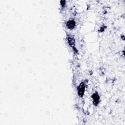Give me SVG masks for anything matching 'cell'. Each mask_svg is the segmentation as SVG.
<instances>
[{
	"label": "cell",
	"instance_id": "7a4b0ae2",
	"mask_svg": "<svg viewBox=\"0 0 125 125\" xmlns=\"http://www.w3.org/2000/svg\"><path fill=\"white\" fill-rule=\"evenodd\" d=\"M92 101H93V104L95 105H97L99 103L100 101V96L98 93V92H96L95 93H94L92 96Z\"/></svg>",
	"mask_w": 125,
	"mask_h": 125
},
{
	"label": "cell",
	"instance_id": "6da1fadb",
	"mask_svg": "<svg viewBox=\"0 0 125 125\" xmlns=\"http://www.w3.org/2000/svg\"><path fill=\"white\" fill-rule=\"evenodd\" d=\"M85 89V85L83 82H81V83L79 85L77 90H78V95L80 97H82L84 95Z\"/></svg>",
	"mask_w": 125,
	"mask_h": 125
},
{
	"label": "cell",
	"instance_id": "3957f363",
	"mask_svg": "<svg viewBox=\"0 0 125 125\" xmlns=\"http://www.w3.org/2000/svg\"><path fill=\"white\" fill-rule=\"evenodd\" d=\"M76 25V22L73 20H69L67 21L66 23V26L67 28L69 29H73L75 28Z\"/></svg>",
	"mask_w": 125,
	"mask_h": 125
}]
</instances>
